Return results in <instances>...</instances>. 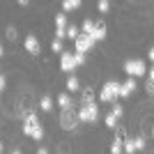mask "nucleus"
<instances>
[{"mask_svg":"<svg viewBox=\"0 0 154 154\" xmlns=\"http://www.w3.org/2000/svg\"><path fill=\"white\" fill-rule=\"evenodd\" d=\"M23 136L32 138V140H42V138H44V127L39 124L37 113H32V110L26 115V120H23Z\"/></svg>","mask_w":154,"mask_h":154,"instance_id":"f257e3e1","label":"nucleus"},{"mask_svg":"<svg viewBox=\"0 0 154 154\" xmlns=\"http://www.w3.org/2000/svg\"><path fill=\"white\" fill-rule=\"evenodd\" d=\"M76 113H78V122H83V124H92V122H97V120H99V108H97L94 101L83 103Z\"/></svg>","mask_w":154,"mask_h":154,"instance_id":"f03ea898","label":"nucleus"},{"mask_svg":"<svg viewBox=\"0 0 154 154\" xmlns=\"http://www.w3.org/2000/svg\"><path fill=\"white\" fill-rule=\"evenodd\" d=\"M117 97H120V83H117V81H106L101 92H99V99H101L103 103H113Z\"/></svg>","mask_w":154,"mask_h":154,"instance_id":"7ed1b4c3","label":"nucleus"},{"mask_svg":"<svg viewBox=\"0 0 154 154\" xmlns=\"http://www.w3.org/2000/svg\"><path fill=\"white\" fill-rule=\"evenodd\" d=\"M60 127L64 131H74L78 127V113L74 108H62L60 110Z\"/></svg>","mask_w":154,"mask_h":154,"instance_id":"20e7f679","label":"nucleus"},{"mask_svg":"<svg viewBox=\"0 0 154 154\" xmlns=\"http://www.w3.org/2000/svg\"><path fill=\"white\" fill-rule=\"evenodd\" d=\"M124 74L127 76H134V78H140L147 74V64L143 60H127L124 62Z\"/></svg>","mask_w":154,"mask_h":154,"instance_id":"39448f33","label":"nucleus"},{"mask_svg":"<svg viewBox=\"0 0 154 154\" xmlns=\"http://www.w3.org/2000/svg\"><path fill=\"white\" fill-rule=\"evenodd\" d=\"M97 42L90 37V35H83V32H78V37L74 39V48H76V53H88L92 51V46H94Z\"/></svg>","mask_w":154,"mask_h":154,"instance_id":"423d86ee","label":"nucleus"},{"mask_svg":"<svg viewBox=\"0 0 154 154\" xmlns=\"http://www.w3.org/2000/svg\"><path fill=\"white\" fill-rule=\"evenodd\" d=\"M60 69L71 74L76 69V53H69V51H62L60 53Z\"/></svg>","mask_w":154,"mask_h":154,"instance_id":"0eeeda50","label":"nucleus"},{"mask_svg":"<svg viewBox=\"0 0 154 154\" xmlns=\"http://www.w3.org/2000/svg\"><path fill=\"white\" fill-rule=\"evenodd\" d=\"M23 48H26L30 55H39V53H42V44H39V39L35 37V35H28V37L23 39Z\"/></svg>","mask_w":154,"mask_h":154,"instance_id":"6e6552de","label":"nucleus"},{"mask_svg":"<svg viewBox=\"0 0 154 154\" xmlns=\"http://www.w3.org/2000/svg\"><path fill=\"white\" fill-rule=\"evenodd\" d=\"M136 90H138V88H136V78H134V76H129L124 83H120V97H122V99L131 97Z\"/></svg>","mask_w":154,"mask_h":154,"instance_id":"1a4fd4ad","label":"nucleus"},{"mask_svg":"<svg viewBox=\"0 0 154 154\" xmlns=\"http://www.w3.org/2000/svg\"><path fill=\"white\" fill-rule=\"evenodd\" d=\"M106 26H103V23H94V30H92V35L90 37L94 39V42H103V39H106Z\"/></svg>","mask_w":154,"mask_h":154,"instance_id":"9d476101","label":"nucleus"},{"mask_svg":"<svg viewBox=\"0 0 154 154\" xmlns=\"http://www.w3.org/2000/svg\"><path fill=\"white\" fill-rule=\"evenodd\" d=\"M58 106L60 108H71V92H62V94H58Z\"/></svg>","mask_w":154,"mask_h":154,"instance_id":"9b49d317","label":"nucleus"},{"mask_svg":"<svg viewBox=\"0 0 154 154\" xmlns=\"http://www.w3.org/2000/svg\"><path fill=\"white\" fill-rule=\"evenodd\" d=\"M83 5V0H62V12H74V9H78V7Z\"/></svg>","mask_w":154,"mask_h":154,"instance_id":"f8f14e48","label":"nucleus"},{"mask_svg":"<svg viewBox=\"0 0 154 154\" xmlns=\"http://www.w3.org/2000/svg\"><path fill=\"white\" fill-rule=\"evenodd\" d=\"M81 90V83H78V78L71 74L69 78H67V92H71V94H76V92Z\"/></svg>","mask_w":154,"mask_h":154,"instance_id":"ddd939ff","label":"nucleus"},{"mask_svg":"<svg viewBox=\"0 0 154 154\" xmlns=\"http://www.w3.org/2000/svg\"><path fill=\"white\" fill-rule=\"evenodd\" d=\"M39 108L44 110V113H51V110H53V99L48 94H44L42 99H39Z\"/></svg>","mask_w":154,"mask_h":154,"instance_id":"4468645a","label":"nucleus"},{"mask_svg":"<svg viewBox=\"0 0 154 154\" xmlns=\"http://www.w3.org/2000/svg\"><path fill=\"white\" fill-rule=\"evenodd\" d=\"M110 152H113V154L124 152V140L120 138V136H115V138H113V143H110Z\"/></svg>","mask_w":154,"mask_h":154,"instance_id":"2eb2a0df","label":"nucleus"},{"mask_svg":"<svg viewBox=\"0 0 154 154\" xmlns=\"http://www.w3.org/2000/svg\"><path fill=\"white\" fill-rule=\"evenodd\" d=\"M92 30H94V21H92V19H85L83 26H81V32H83V35H92Z\"/></svg>","mask_w":154,"mask_h":154,"instance_id":"dca6fc26","label":"nucleus"},{"mask_svg":"<svg viewBox=\"0 0 154 154\" xmlns=\"http://www.w3.org/2000/svg\"><path fill=\"white\" fill-rule=\"evenodd\" d=\"M67 26H69V23H67V14H58V16H55V28H62V30H67Z\"/></svg>","mask_w":154,"mask_h":154,"instance_id":"f3484780","label":"nucleus"},{"mask_svg":"<svg viewBox=\"0 0 154 154\" xmlns=\"http://www.w3.org/2000/svg\"><path fill=\"white\" fill-rule=\"evenodd\" d=\"M97 9L101 14H108L110 12V0H97Z\"/></svg>","mask_w":154,"mask_h":154,"instance_id":"a211bd4d","label":"nucleus"},{"mask_svg":"<svg viewBox=\"0 0 154 154\" xmlns=\"http://www.w3.org/2000/svg\"><path fill=\"white\" fill-rule=\"evenodd\" d=\"M51 51H53V53H58V55L64 51V48H62V39H58V37L53 39V42H51Z\"/></svg>","mask_w":154,"mask_h":154,"instance_id":"6ab92c4d","label":"nucleus"},{"mask_svg":"<svg viewBox=\"0 0 154 154\" xmlns=\"http://www.w3.org/2000/svg\"><path fill=\"white\" fill-rule=\"evenodd\" d=\"M103 122H106V127H108V129H115L117 127V117L113 115V113H108V115L103 117Z\"/></svg>","mask_w":154,"mask_h":154,"instance_id":"aec40b11","label":"nucleus"},{"mask_svg":"<svg viewBox=\"0 0 154 154\" xmlns=\"http://www.w3.org/2000/svg\"><path fill=\"white\" fill-rule=\"evenodd\" d=\"M5 35H7V39H9V42H16V39H19V32H16V28H14V26L7 28Z\"/></svg>","mask_w":154,"mask_h":154,"instance_id":"412c9836","label":"nucleus"},{"mask_svg":"<svg viewBox=\"0 0 154 154\" xmlns=\"http://www.w3.org/2000/svg\"><path fill=\"white\" fill-rule=\"evenodd\" d=\"M134 145H136V152H143V149L147 147V145H145V138H143V136H138V138H134Z\"/></svg>","mask_w":154,"mask_h":154,"instance_id":"4be33fe9","label":"nucleus"},{"mask_svg":"<svg viewBox=\"0 0 154 154\" xmlns=\"http://www.w3.org/2000/svg\"><path fill=\"white\" fill-rule=\"evenodd\" d=\"M64 32H67V37H69V39H76L81 30H78L76 26H67V30H64Z\"/></svg>","mask_w":154,"mask_h":154,"instance_id":"5701e85b","label":"nucleus"},{"mask_svg":"<svg viewBox=\"0 0 154 154\" xmlns=\"http://www.w3.org/2000/svg\"><path fill=\"white\" fill-rule=\"evenodd\" d=\"M124 152H127V154H134V152H136L134 138H131V140H124Z\"/></svg>","mask_w":154,"mask_h":154,"instance_id":"b1692460","label":"nucleus"},{"mask_svg":"<svg viewBox=\"0 0 154 154\" xmlns=\"http://www.w3.org/2000/svg\"><path fill=\"white\" fill-rule=\"evenodd\" d=\"M110 113H113V115H115L117 120H120V117H122V113H124V108H122V106H120V103H115V106H113V110H110Z\"/></svg>","mask_w":154,"mask_h":154,"instance_id":"393cba45","label":"nucleus"},{"mask_svg":"<svg viewBox=\"0 0 154 154\" xmlns=\"http://www.w3.org/2000/svg\"><path fill=\"white\" fill-rule=\"evenodd\" d=\"M88 101H94V94H92V90H85V92H83V103H88Z\"/></svg>","mask_w":154,"mask_h":154,"instance_id":"a878e982","label":"nucleus"},{"mask_svg":"<svg viewBox=\"0 0 154 154\" xmlns=\"http://www.w3.org/2000/svg\"><path fill=\"white\" fill-rule=\"evenodd\" d=\"M74 53H76V51H74ZM85 62V53H76V67H78V64H83Z\"/></svg>","mask_w":154,"mask_h":154,"instance_id":"bb28decb","label":"nucleus"},{"mask_svg":"<svg viewBox=\"0 0 154 154\" xmlns=\"http://www.w3.org/2000/svg\"><path fill=\"white\" fill-rule=\"evenodd\" d=\"M55 37H58V39H64V37H67V32H64L62 28H55Z\"/></svg>","mask_w":154,"mask_h":154,"instance_id":"cd10ccee","label":"nucleus"},{"mask_svg":"<svg viewBox=\"0 0 154 154\" xmlns=\"http://www.w3.org/2000/svg\"><path fill=\"white\" fill-rule=\"evenodd\" d=\"M147 94L154 97V83H152V81H147Z\"/></svg>","mask_w":154,"mask_h":154,"instance_id":"c85d7f7f","label":"nucleus"},{"mask_svg":"<svg viewBox=\"0 0 154 154\" xmlns=\"http://www.w3.org/2000/svg\"><path fill=\"white\" fill-rule=\"evenodd\" d=\"M147 81L154 83V64H152V69H147Z\"/></svg>","mask_w":154,"mask_h":154,"instance_id":"c756f323","label":"nucleus"},{"mask_svg":"<svg viewBox=\"0 0 154 154\" xmlns=\"http://www.w3.org/2000/svg\"><path fill=\"white\" fill-rule=\"evenodd\" d=\"M5 85H7V81H5V76H2V74H0V92L5 90Z\"/></svg>","mask_w":154,"mask_h":154,"instance_id":"7c9ffc66","label":"nucleus"},{"mask_svg":"<svg viewBox=\"0 0 154 154\" xmlns=\"http://www.w3.org/2000/svg\"><path fill=\"white\" fill-rule=\"evenodd\" d=\"M147 58L152 60V64H154V46H152V48H149V51H147Z\"/></svg>","mask_w":154,"mask_h":154,"instance_id":"2f4dec72","label":"nucleus"},{"mask_svg":"<svg viewBox=\"0 0 154 154\" xmlns=\"http://www.w3.org/2000/svg\"><path fill=\"white\" fill-rule=\"evenodd\" d=\"M16 2H19L21 7H28V5H30V0H16Z\"/></svg>","mask_w":154,"mask_h":154,"instance_id":"473e14b6","label":"nucleus"},{"mask_svg":"<svg viewBox=\"0 0 154 154\" xmlns=\"http://www.w3.org/2000/svg\"><path fill=\"white\" fill-rule=\"evenodd\" d=\"M0 152H5V143H0Z\"/></svg>","mask_w":154,"mask_h":154,"instance_id":"72a5a7b5","label":"nucleus"},{"mask_svg":"<svg viewBox=\"0 0 154 154\" xmlns=\"http://www.w3.org/2000/svg\"><path fill=\"white\" fill-rule=\"evenodd\" d=\"M2 55H5V51H2V44H0V58H2Z\"/></svg>","mask_w":154,"mask_h":154,"instance_id":"f704fd0d","label":"nucleus"},{"mask_svg":"<svg viewBox=\"0 0 154 154\" xmlns=\"http://www.w3.org/2000/svg\"><path fill=\"white\" fill-rule=\"evenodd\" d=\"M152 136H154V127H152Z\"/></svg>","mask_w":154,"mask_h":154,"instance_id":"c9c22d12","label":"nucleus"}]
</instances>
